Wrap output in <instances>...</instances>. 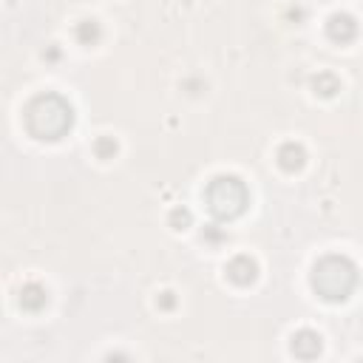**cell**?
<instances>
[{
  "label": "cell",
  "mask_w": 363,
  "mask_h": 363,
  "mask_svg": "<svg viewBox=\"0 0 363 363\" xmlns=\"http://www.w3.org/2000/svg\"><path fill=\"white\" fill-rule=\"evenodd\" d=\"M312 286L326 301H343L354 286V267L340 255H329L315 267Z\"/></svg>",
  "instance_id": "2"
},
{
  "label": "cell",
  "mask_w": 363,
  "mask_h": 363,
  "mask_svg": "<svg viewBox=\"0 0 363 363\" xmlns=\"http://www.w3.org/2000/svg\"><path fill=\"white\" fill-rule=\"evenodd\" d=\"M207 207L213 210V216L218 218H233L244 210L247 204V187L235 179V176H218L207 184Z\"/></svg>",
  "instance_id": "3"
},
{
  "label": "cell",
  "mask_w": 363,
  "mask_h": 363,
  "mask_svg": "<svg viewBox=\"0 0 363 363\" xmlns=\"http://www.w3.org/2000/svg\"><path fill=\"white\" fill-rule=\"evenodd\" d=\"M278 159H281V164H284L286 170H295V167L303 164V150H301L298 145H284V147L278 150Z\"/></svg>",
  "instance_id": "8"
},
{
  "label": "cell",
  "mask_w": 363,
  "mask_h": 363,
  "mask_svg": "<svg viewBox=\"0 0 363 363\" xmlns=\"http://www.w3.org/2000/svg\"><path fill=\"white\" fill-rule=\"evenodd\" d=\"M292 352H295L298 357H315V354L320 352V337H318L315 332L303 329V332H298V335L292 337Z\"/></svg>",
  "instance_id": "4"
},
{
  "label": "cell",
  "mask_w": 363,
  "mask_h": 363,
  "mask_svg": "<svg viewBox=\"0 0 363 363\" xmlns=\"http://www.w3.org/2000/svg\"><path fill=\"white\" fill-rule=\"evenodd\" d=\"M227 275L235 281V284H250L255 278V264L247 258V255H238L230 267H227Z\"/></svg>",
  "instance_id": "5"
},
{
  "label": "cell",
  "mask_w": 363,
  "mask_h": 363,
  "mask_svg": "<svg viewBox=\"0 0 363 363\" xmlns=\"http://www.w3.org/2000/svg\"><path fill=\"white\" fill-rule=\"evenodd\" d=\"M354 31H357V26H354V20L349 17V14H335L332 20H329V34L335 37V40H352L354 37Z\"/></svg>",
  "instance_id": "6"
},
{
  "label": "cell",
  "mask_w": 363,
  "mask_h": 363,
  "mask_svg": "<svg viewBox=\"0 0 363 363\" xmlns=\"http://www.w3.org/2000/svg\"><path fill=\"white\" fill-rule=\"evenodd\" d=\"M45 301H48V295H45V289L40 284H26L20 289V303L26 309H40V306H45Z\"/></svg>",
  "instance_id": "7"
},
{
  "label": "cell",
  "mask_w": 363,
  "mask_h": 363,
  "mask_svg": "<svg viewBox=\"0 0 363 363\" xmlns=\"http://www.w3.org/2000/svg\"><path fill=\"white\" fill-rule=\"evenodd\" d=\"M28 128L40 139H60L71 128V108L62 96L45 94L28 105Z\"/></svg>",
  "instance_id": "1"
}]
</instances>
